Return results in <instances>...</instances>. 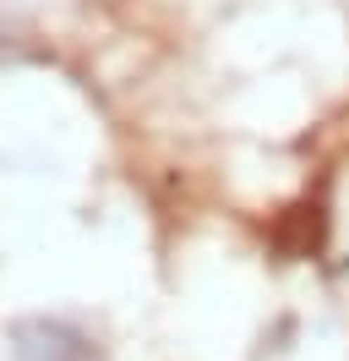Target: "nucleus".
Listing matches in <instances>:
<instances>
[{
	"label": "nucleus",
	"instance_id": "1",
	"mask_svg": "<svg viewBox=\"0 0 349 361\" xmlns=\"http://www.w3.org/2000/svg\"><path fill=\"white\" fill-rule=\"evenodd\" d=\"M33 334H39V345H27L33 361H99L93 356V339L65 329V323H33Z\"/></svg>",
	"mask_w": 349,
	"mask_h": 361
}]
</instances>
